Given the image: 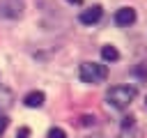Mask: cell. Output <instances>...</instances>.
Wrapping results in <instances>:
<instances>
[{"instance_id":"1","label":"cell","mask_w":147,"mask_h":138,"mask_svg":"<svg viewBox=\"0 0 147 138\" xmlns=\"http://www.w3.org/2000/svg\"><path fill=\"white\" fill-rule=\"evenodd\" d=\"M136 97H138V90L133 85H113L106 92V101L113 108H126Z\"/></svg>"},{"instance_id":"10","label":"cell","mask_w":147,"mask_h":138,"mask_svg":"<svg viewBox=\"0 0 147 138\" xmlns=\"http://www.w3.org/2000/svg\"><path fill=\"white\" fill-rule=\"evenodd\" d=\"M16 138H30V129H28V126H21V129L16 131Z\"/></svg>"},{"instance_id":"5","label":"cell","mask_w":147,"mask_h":138,"mask_svg":"<svg viewBox=\"0 0 147 138\" xmlns=\"http://www.w3.org/2000/svg\"><path fill=\"white\" fill-rule=\"evenodd\" d=\"M101 14H103V9H101V5H92L90 9H85V12H80V23L83 25H94V23H99L101 21Z\"/></svg>"},{"instance_id":"12","label":"cell","mask_w":147,"mask_h":138,"mask_svg":"<svg viewBox=\"0 0 147 138\" xmlns=\"http://www.w3.org/2000/svg\"><path fill=\"white\" fill-rule=\"evenodd\" d=\"M80 124H83V126H90V124H94V117H92V115H83V117H80Z\"/></svg>"},{"instance_id":"3","label":"cell","mask_w":147,"mask_h":138,"mask_svg":"<svg viewBox=\"0 0 147 138\" xmlns=\"http://www.w3.org/2000/svg\"><path fill=\"white\" fill-rule=\"evenodd\" d=\"M25 9V0H0V18H21Z\"/></svg>"},{"instance_id":"14","label":"cell","mask_w":147,"mask_h":138,"mask_svg":"<svg viewBox=\"0 0 147 138\" xmlns=\"http://www.w3.org/2000/svg\"><path fill=\"white\" fill-rule=\"evenodd\" d=\"M94 138H101V136H94Z\"/></svg>"},{"instance_id":"13","label":"cell","mask_w":147,"mask_h":138,"mask_svg":"<svg viewBox=\"0 0 147 138\" xmlns=\"http://www.w3.org/2000/svg\"><path fill=\"white\" fill-rule=\"evenodd\" d=\"M69 2H80V0H69Z\"/></svg>"},{"instance_id":"6","label":"cell","mask_w":147,"mask_h":138,"mask_svg":"<svg viewBox=\"0 0 147 138\" xmlns=\"http://www.w3.org/2000/svg\"><path fill=\"white\" fill-rule=\"evenodd\" d=\"M44 101H46V94H44L41 90L28 92V94H25V99H23V103H25L28 108H39V106H44Z\"/></svg>"},{"instance_id":"9","label":"cell","mask_w":147,"mask_h":138,"mask_svg":"<svg viewBox=\"0 0 147 138\" xmlns=\"http://www.w3.org/2000/svg\"><path fill=\"white\" fill-rule=\"evenodd\" d=\"M48 138H67V133H64V129H60V126H53V129L48 131Z\"/></svg>"},{"instance_id":"11","label":"cell","mask_w":147,"mask_h":138,"mask_svg":"<svg viewBox=\"0 0 147 138\" xmlns=\"http://www.w3.org/2000/svg\"><path fill=\"white\" fill-rule=\"evenodd\" d=\"M7 124H9V120H7V115L2 113V115H0V136L5 133V129H7Z\"/></svg>"},{"instance_id":"2","label":"cell","mask_w":147,"mask_h":138,"mask_svg":"<svg viewBox=\"0 0 147 138\" xmlns=\"http://www.w3.org/2000/svg\"><path fill=\"white\" fill-rule=\"evenodd\" d=\"M78 76H80L83 83L96 85V83H103V80L108 78V67L101 64V62H83Z\"/></svg>"},{"instance_id":"7","label":"cell","mask_w":147,"mask_h":138,"mask_svg":"<svg viewBox=\"0 0 147 138\" xmlns=\"http://www.w3.org/2000/svg\"><path fill=\"white\" fill-rule=\"evenodd\" d=\"M11 103H14V94H11V90L5 87V85H0V115L7 113V110L11 108Z\"/></svg>"},{"instance_id":"4","label":"cell","mask_w":147,"mask_h":138,"mask_svg":"<svg viewBox=\"0 0 147 138\" xmlns=\"http://www.w3.org/2000/svg\"><path fill=\"white\" fill-rule=\"evenodd\" d=\"M115 23H117L119 28L133 25V23H136V9H133V7H119V9L115 12Z\"/></svg>"},{"instance_id":"8","label":"cell","mask_w":147,"mask_h":138,"mask_svg":"<svg viewBox=\"0 0 147 138\" xmlns=\"http://www.w3.org/2000/svg\"><path fill=\"white\" fill-rule=\"evenodd\" d=\"M101 57H103V62H117L119 60V51L115 46H103L101 48Z\"/></svg>"}]
</instances>
